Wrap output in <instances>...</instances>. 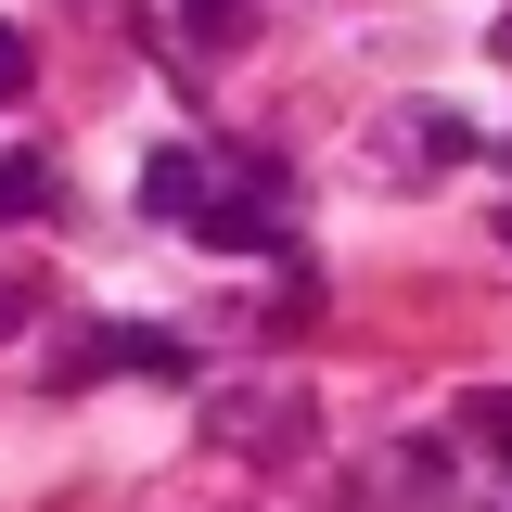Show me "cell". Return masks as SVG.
Listing matches in <instances>:
<instances>
[{"mask_svg": "<svg viewBox=\"0 0 512 512\" xmlns=\"http://www.w3.org/2000/svg\"><path fill=\"white\" fill-rule=\"evenodd\" d=\"M205 192H218V154H154V167H141V205H154V218H192Z\"/></svg>", "mask_w": 512, "mask_h": 512, "instance_id": "1", "label": "cell"}, {"mask_svg": "<svg viewBox=\"0 0 512 512\" xmlns=\"http://www.w3.org/2000/svg\"><path fill=\"white\" fill-rule=\"evenodd\" d=\"M52 205H64L52 154H0V231H13V218H52Z\"/></svg>", "mask_w": 512, "mask_h": 512, "instance_id": "2", "label": "cell"}, {"mask_svg": "<svg viewBox=\"0 0 512 512\" xmlns=\"http://www.w3.org/2000/svg\"><path fill=\"white\" fill-rule=\"evenodd\" d=\"M474 448H487V461H512V384H500V397H474Z\"/></svg>", "mask_w": 512, "mask_h": 512, "instance_id": "3", "label": "cell"}, {"mask_svg": "<svg viewBox=\"0 0 512 512\" xmlns=\"http://www.w3.org/2000/svg\"><path fill=\"white\" fill-rule=\"evenodd\" d=\"M26 77H39V52H26V26H0V103H26Z\"/></svg>", "mask_w": 512, "mask_h": 512, "instance_id": "4", "label": "cell"}, {"mask_svg": "<svg viewBox=\"0 0 512 512\" xmlns=\"http://www.w3.org/2000/svg\"><path fill=\"white\" fill-rule=\"evenodd\" d=\"M180 26H192V39H231V26H244V0H180Z\"/></svg>", "mask_w": 512, "mask_h": 512, "instance_id": "5", "label": "cell"}, {"mask_svg": "<svg viewBox=\"0 0 512 512\" xmlns=\"http://www.w3.org/2000/svg\"><path fill=\"white\" fill-rule=\"evenodd\" d=\"M13 320H26V282H0V333H13Z\"/></svg>", "mask_w": 512, "mask_h": 512, "instance_id": "6", "label": "cell"}, {"mask_svg": "<svg viewBox=\"0 0 512 512\" xmlns=\"http://www.w3.org/2000/svg\"><path fill=\"white\" fill-rule=\"evenodd\" d=\"M500 52H512V13H500Z\"/></svg>", "mask_w": 512, "mask_h": 512, "instance_id": "7", "label": "cell"}, {"mask_svg": "<svg viewBox=\"0 0 512 512\" xmlns=\"http://www.w3.org/2000/svg\"><path fill=\"white\" fill-rule=\"evenodd\" d=\"M500 244H512V218H500Z\"/></svg>", "mask_w": 512, "mask_h": 512, "instance_id": "8", "label": "cell"}]
</instances>
